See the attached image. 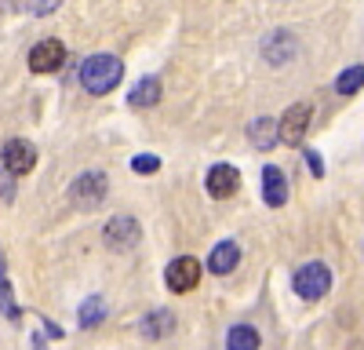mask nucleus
I'll use <instances>...</instances> for the list:
<instances>
[{
	"mask_svg": "<svg viewBox=\"0 0 364 350\" xmlns=\"http://www.w3.org/2000/svg\"><path fill=\"white\" fill-rule=\"evenodd\" d=\"M77 77H80L87 95H109L113 88L120 84V77H124V63H120L117 55H109V51H95V55H87L80 63Z\"/></svg>",
	"mask_w": 364,
	"mask_h": 350,
	"instance_id": "obj_1",
	"label": "nucleus"
},
{
	"mask_svg": "<svg viewBox=\"0 0 364 350\" xmlns=\"http://www.w3.org/2000/svg\"><path fill=\"white\" fill-rule=\"evenodd\" d=\"M291 288L299 292V299L317 303V299L328 296V288H331V270L324 267V262H306V267H299V270H295Z\"/></svg>",
	"mask_w": 364,
	"mask_h": 350,
	"instance_id": "obj_2",
	"label": "nucleus"
},
{
	"mask_svg": "<svg viewBox=\"0 0 364 350\" xmlns=\"http://www.w3.org/2000/svg\"><path fill=\"white\" fill-rule=\"evenodd\" d=\"M106 190H109L106 171L91 168V171H80L77 179L70 183V201L73 204H84V208H99V204L106 201Z\"/></svg>",
	"mask_w": 364,
	"mask_h": 350,
	"instance_id": "obj_3",
	"label": "nucleus"
},
{
	"mask_svg": "<svg viewBox=\"0 0 364 350\" xmlns=\"http://www.w3.org/2000/svg\"><path fill=\"white\" fill-rule=\"evenodd\" d=\"M310 113H314L310 102L288 106L284 117L277 121V142H284V146H302V139H306V128H310Z\"/></svg>",
	"mask_w": 364,
	"mask_h": 350,
	"instance_id": "obj_4",
	"label": "nucleus"
},
{
	"mask_svg": "<svg viewBox=\"0 0 364 350\" xmlns=\"http://www.w3.org/2000/svg\"><path fill=\"white\" fill-rule=\"evenodd\" d=\"M139 233L142 230H139V223L132 216H117V219H109L102 226V241H106L109 252H132L139 245Z\"/></svg>",
	"mask_w": 364,
	"mask_h": 350,
	"instance_id": "obj_5",
	"label": "nucleus"
},
{
	"mask_svg": "<svg viewBox=\"0 0 364 350\" xmlns=\"http://www.w3.org/2000/svg\"><path fill=\"white\" fill-rule=\"evenodd\" d=\"M164 281H168V288L175 292V296H186V292L197 288V281H200V262H197L193 255L171 259L168 270H164Z\"/></svg>",
	"mask_w": 364,
	"mask_h": 350,
	"instance_id": "obj_6",
	"label": "nucleus"
},
{
	"mask_svg": "<svg viewBox=\"0 0 364 350\" xmlns=\"http://www.w3.org/2000/svg\"><path fill=\"white\" fill-rule=\"evenodd\" d=\"M63 63H66V48L55 37L37 41L33 48H29V70L33 73H55V70H63Z\"/></svg>",
	"mask_w": 364,
	"mask_h": 350,
	"instance_id": "obj_7",
	"label": "nucleus"
},
{
	"mask_svg": "<svg viewBox=\"0 0 364 350\" xmlns=\"http://www.w3.org/2000/svg\"><path fill=\"white\" fill-rule=\"evenodd\" d=\"M0 161L8 164L11 175H26V171L37 168V146L26 142V139H8L0 146Z\"/></svg>",
	"mask_w": 364,
	"mask_h": 350,
	"instance_id": "obj_8",
	"label": "nucleus"
},
{
	"mask_svg": "<svg viewBox=\"0 0 364 350\" xmlns=\"http://www.w3.org/2000/svg\"><path fill=\"white\" fill-rule=\"evenodd\" d=\"M262 201L269 204V208H281V204L288 201V179H284V171L277 164L262 168Z\"/></svg>",
	"mask_w": 364,
	"mask_h": 350,
	"instance_id": "obj_9",
	"label": "nucleus"
},
{
	"mask_svg": "<svg viewBox=\"0 0 364 350\" xmlns=\"http://www.w3.org/2000/svg\"><path fill=\"white\" fill-rule=\"evenodd\" d=\"M237 186H240V171L233 164H215L208 171V193L211 197H230V193H237Z\"/></svg>",
	"mask_w": 364,
	"mask_h": 350,
	"instance_id": "obj_10",
	"label": "nucleus"
},
{
	"mask_svg": "<svg viewBox=\"0 0 364 350\" xmlns=\"http://www.w3.org/2000/svg\"><path fill=\"white\" fill-rule=\"evenodd\" d=\"M237 262H240V248H237V241H223V245L211 248V255H208V270L215 274V277H226V274L237 270Z\"/></svg>",
	"mask_w": 364,
	"mask_h": 350,
	"instance_id": "obj_11",
	"label": "nucleus"
},
{
	"mask_svg": "<svg viewBox=\"0 0 364 350\" xmlns=\"http://www.w3.org/2000/svg\"><path fill=\"white\" fill-rule=\"evenodd\" d=\"M171 332H175V314L171 310H154L149 317H142V325H139L142 339H168Z\"/></svg>",
	"mask_w": 364,
	"mask_h": 350,
	"instance_id": "obj_12",
	"label": "nucleus"
},
{
	"mask_svg": "<svg viewBox=\"0 0 364 350\" xmlns=\"http://www.w3.org/2000/svg\"><path fill=\"white\" fill-rule=\"evenodd\" d=\"M161 92H164V88H161L157 77H142L132 92H128V102H132L135 110H149V106L161 102Z\"/></svg>",
	"mask_w": 364,
	"mask_h": 350,
	"instance_id": "obj_13",
	"label": "nucleus"
},
{
	"mask_svg": "<svg viewBox=\"0 0 364 350\" xmlns=\"http://www.w3.org/2000/svg\"><path fill=\"white\" fill-rule=\"evenodd\" d=\"M262 51H266V63L281 66V63H288V58L295 55V37H288V33H273V37L262 44Z\"/></svg>",
	"mask_w": 364,
	"mask_h": 350,
	"instance_id": "obj_14",
	"label": "nucleus"
},
{
	"mask_svg": "<svg viewBox=\"0 0 364 350\" xmlns=\"http://www.w3.org/2000/svg\"><path fill=\"white\" fill-rule=\"evenodd\" d=\"M248 139L259 146V150H273L277 146V124L269 121V117H255L248 124Z\"/></svg>",
	"mask_w": 364,
	"mask_h": 350,
	"instance_id": "obj_15",
	"label": "nucleus"
},
{
	"mask_svg": "<svg viewBox=\"0 0 364 350\" xmlns=\"http://www.w3.org/2000/svg\"><path fill=\"white\" fill-rule=\"evenodd\" d=\"M0 314H4L8 321H18L22 310L15 307V288L8 281V267H4V255H0Z\"/></svg>",
	"mask_w": 364,
	"mask_h": 350,
	"instance_id": "obj_16",
	"label": "nucleus"
},
{
	"mask_svg": "<svg viewBox=\"0 0 364 350\" xmlns=\"http://www.w3.org/2000/svg\"><path fill=\"white\" fill-rule=\"evenodd\" d=\"M11 8L22 11V15H33V18H44L51 11L63 8V0H11Z\"/></svg>",
	"mask_w": 364,
	"mask_h": 350,
	"instance_id": "obj_17",
	"label": "nucleus"
},
{
	"mask_svg": "<svg viewBox=\"0 0 364 350\" xmlns=\"http://www.w3.org/2000/svg\"><path fill=\"white\" fill-rule=\"evenodd\" d=\"M262 339H259V332L255 329H248V325H233L230 329V336H226V346H233V350H255Z\"/></svg>",
	"mask_w": 364,
	"mask_h": 350,
	"instance_id": "obj_18",
	"label": "nucleus"
},
{
	"mask_svg": "<svg viewBox=\"0 0 364 350\" xmlns=\"http://www.w3.org/2000/svg\"><path fill=\"white\" fill-rule=\"evenodd\" d=\"M360 88H364V66H350V70H343L339 80H336V92H339V95H357Z\"/></svg>",
	"mask_w": 364,
	"mask_h": 350,
	"instance_id": "obj_19",
	"label": "nucleus"
},
{
	"mask_svg": "<svg viewBox=\"0 0 364 350\" xmlns=\"http://www.w3.org/2000/svg\"><path fill=\"white\" fill-rule=\"evenodd\" d=\"M102 314H106V303L99 296H87L80 303V329H95L99 321H102Z\"/></svg>",
	"mask_w": 364,
	"mask_h": 350,
	"instance_id": "obj_20",
	"label": "nucleus"
},
{
	"mask_svg": "<svg viewBox=\"0 0 364 350\" xmlns=\"http://www.w3.org/2000/svg\"><path fill=\"white\" fill-rule=\"evenodd\" d=\"M15 183H18V175H11L8 164L0 161V201H15Z\"/></svg>",
	"mask_w": 364,
	"mask_h": 350,
	"instance_id": "obj_21",
	"label": "nucleus"
},
{
	"mask_svg": "<svg viewBox=\"0 0 364 350\" xmlns=\"http://www.w3.org/2000/svg\"><path fill=\"white\" fill-rule=\"evenodd\" d=\"M132 168H135L139 175H154V171L161 168V157H154V154H139V157H132Z\"/></svg>",
	"mask_w": 364,
	"mask_h": 350,
	"instance_id": "obj_22",
	"label": "nucleus"
},
{
	"mask_svg": "<svg viewBox=\"0 0 364 350\" xmlns=\"http://www.w3.org/2000/svg\"><path fill=\"white\" fill-rule=\"evenodd\" d=\"M44 339H63V329H58V325H44V332L33 336V346H41Z\"/></svg>",
	"mask_w": 364,
	"mask_h": 350,
	"instance_id": "obj_23",
	"label": "nucleus"
},
{
	"mask_svg": "<svg viewBox=\"0 0 364 350\" xmlns=\"http://www.w3.org/2000/svg\"><path fill=\"white\" fill-rule=\"evenodd\" d=\"M306 164H310V171L317 175V179L324 175V161H321V154H317V150H306Z\"/></svg>",
	"mask_w": 364,
	"mask_h": 350,
	"instance_id": "obj_24",
	"label": "nucleus"
},
{
	"mask_svg": "<svg viewBox=\"0 0 364 350\" xmlns=\"http://www.w3.org/2000/svg\"><path fill=\"white\" fill-rule=\"evenodd\" d=\"M8 8H11V0H0V15H4Z\"/></svg>",
	"mask_w": 364,
	"mask_h": 350,
	"instance_id": "obj_25",
	"label": "nucleus"
}]
</instances>
